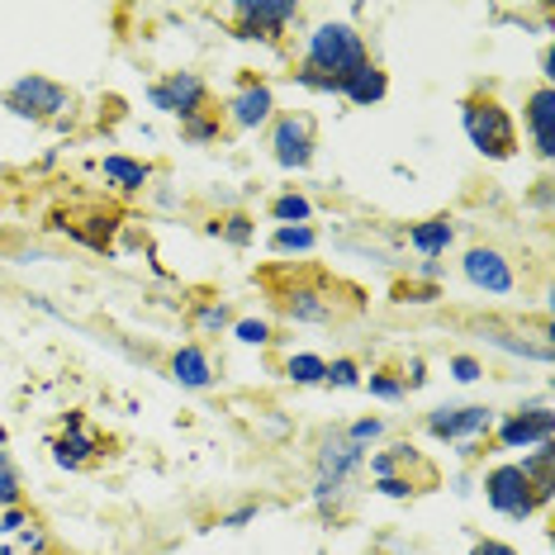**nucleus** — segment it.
I'll use <instances>...</instances> for the list:
<instances>
[{
    "instance_id": "1",
    "label": "nucleus",
    "mask_w": 555,
    "mask_h": 555,
    "mask_svg": "<svg viewBox=\"0 0 555 555\" xmlns=\"http://www.w3.org/2000/svg\"><path fill=\"white\" fill-rule=\"evenodd\" d=\"M365 62L371 57H365V43L351 24H323V29H313L305 67L319 72V77H327V81H337V91H343V81L357 67H365Z\"/></svg>"
},
{
    "instance_id": "2",
    "label": "nucleus",
    "mask_w": 555,
    "mask_h": 555,
    "mask_svg": "<svg viewBox=\"0 0 555 555\" xmlns=\"http://www.w3.org/2000/svg\"><path fill=\"white\" fill-rule=\"evenodd\" d=\"M465 133H470V143L479 153L494 157V162L513 157V147H517L513 119L499 100H465Z\"/></svg>"
},
{
    "instance_id": "3",
    "label": "nucleus",
    "mask_w": 555,
    "mask_h": 555,
    "mask_svg": "<svg viewBox=\"0 0 555 555\" xmlns=\"http://www.w3.org/2000/svg\"><path fill=\"white\" fill-rule=\"evenodd\" d=\"M485 494H489V503L503 513V517H532V508H537V489H532V479L522 475V465H494V470L485 475Z\"/></svg>"
},
{
    "instance_id": "4",
    "label": "nucleus",
    "mask_w": 555,
    "mask_h": 555,
    "mask_svg": "<svg viewBox=\"0 0 555 555\" xmlns=\"http://www.w3.org/2000/svg\"><path fill=\"white\" fill-rule=\"evenodd\" d=\"M427 433L456 441L461 456H470L475 441L489 437V409H437L433 418H427Z\"/></svg>"
},
{
    "instance_id": "5",
    "label": "nucleus",
    "mask_w": 555,
    "mask_h": 555,
    "mask_svg": "<svg viewBox=\"0 0 555 555\" xmlns=\"http://www.w3.org/2000/svg\"><path fill=\"white\" fill-rule=\"evenodd\" d=\"M5 105L15 109V115L24 119H53L57 109H67V91H62L57 81H43V77H24L10 86V95H5Z\"/></svg>"
},
{
    "instance_id": "6",
    "label": "nucleus",
    "mask_w": 555,
    "mask_h": 555,
    "mask_svg": "<svg viewBox=\"0 0 555 555\" xmlns=\"http://www.w3.org/2000/svg\"><path fill=\"white\" fill-rule=\"evenodd\" d=\"M157 109H167V115H181V119H195V109L205 105V81L191 77V72H176V77L157 81L153 91H147Z\"/></svg>"
},
{
    "instance_id": "7",
    "label": "nucleus",
    "mask_w": 555,
    "mask_h": 555,
    "mask_svg": "<svg viewBox=\"0 0 555 555\" xmlns=\"http://www.w3.org/2000/svg\"><path fill=\"white\" fill-rule=\"evenodd\" d=\"M313 157V119L309 115H289L275 124V162L281 167H309Z\"/></svg>"
},
{
    "instance_id": "8",
    "label": "nucleus",
    "mask_w": 555,
    "mask_h": 555,
    "mask_svg": "<svg viewBox=\"0 0 555 555\" xmlns=\"http://www.w3.org/2000/svg\"><path fill=\"white\" fill-rule=\"evenodd\" d=\"M465 275H470V285L489 289V295H508L513 289V267L494 247H470L465 251Z\"/></svg>"
},
{
    "instance_id": "9",
    "label": "nucleus",
    "mask_w": 555,
    "mask_h": 555,
    "mask_svg": "<svg viewBox=\"0 0 555 555\" xmlns=\"http://www.w3.org/2000/svg\"><path fill=\"white\" fill-rule=\"evenodd\" d=\"M365 451L357 447V441H347L343 433H333L323 441V456H319V475L327 479V485H347L351 470H361Z\"/></svg>"
},
{
    "instance_id": "10",
    "label": "nucleus",
    "mask_w": 555,
    "mask_h": 555,
    "mask_svg": "<svg viewBox=\"0 0 555 555\" xmlns=\"http://www.w3.org/2000/svg\"><path fill=\"white\" fill-rule=\"evenodd\" d=\"M237 20L247 24L243 39H275L289 20H299V5H237Z\"/></svg>"
},
{
    "instance_id": "11",
    "label": "nucleus",
    "mask_w": 555,
    "mask_h": 555,
    "mask_svg": "<svg viewBox=\"0 0 555 555\" xmlns=\"http://www.w3.org/2000/svg\"><path fill=\"white\" fill-rule=\"evenodd\" d=\"M551 427H555V418H551V409L541 403V409H532V413H517V418H508L499 427V441L503 447H541V441H551Z\"/></svg>"
},
{
    "instance_id": "12",
    "label": "nucleus",
    "mask_w": 555,
    "mask_h": 555,
    "mask_svg": "<svg viewBox=\"0 0 555 555\" xmlns=\"http://www.w3.org/2000/svg\"><path fill=\"white\" fill-rule=\"evenodd\" d=\"M385 91H389L385 72L365 62V67H357V72H351V77L343 81V91H337V95H347L351 105H380V100H385Z\"/></svg>"
},
{
    "instance_id": "13",
    "label": "nucleus",
    "mask_w": 555,
    "mask_h": 555,
    "mask_svg": "<svg viewBox=\"0 0 555 555\" xmlns=\"http://www.w3.org/2000/svg\"><path fill=\"white\" fill-rule=\"evenodd\" d=\"M233 124L237 129H257V124L271 119V91L267 86H243V91L233 95Z\"/></svg>"
},
{
    "instance_id": "14",
    "label": "nucleus",
    "mask_w": 555,
    "mask_h": 555,
    "mask_svg": "<svg viewBox=\"0 0 555 555\" xmlns=\"http://www.w3.org/2000/svg\"><path fill=\"white\" fill-rule=\"evenodd\" d=\"M551 109H555V95L551 86H541L532 95V105H527V124H532V143H537V157H551Z\"/></svg>"
},
{
    "instance_id": "15",
    "label": "nucleus",
    "mask_w": 555,
    "mask_h": 555,
    "mask_svg": "<svg viewBox=\"0 0 555 555\" xmlns=\"http://www.w3.org/2000/svg\"><path fill=\"white\" fill-rule=\"evenodd\" d=\"M171 371H176V380H181L185 389H209V380H214V371H209V361H205V351H199V347H181V351H176Z\"/></svg>"
},
{
    "instance_id": "16",
    "label": "nucleus",
    "mask_w": 555,
    "mask_h": 555,
    "mask_svg": "<svg viewBox=\"0 0 555 555\" xmlns=\"http://www.w3.org/2000/svg\"><path fill=\"white\" fill-rule=\"evenodd\" d=\"M285 309H289V319H299V323H333V299L313 295V289H295V295L285 299Z\"/></svg>"
},
{
    "instance_id": "17",
    "label": "nucleus",
    "mask_w": 555,
    "mask_h": 555,
    "mask_svg": "<svg viewBox=\"0 0 555 555\" xmlns=\"http://www.w3.org/2000/svg\"><path fill=\"white\" fill-rule=\"evenodd\" d=\"M451 237H456V233H451L447 219H427V223H418V229L409 233V243L418 247L423 257H441V251L451 247Z\"/></svg>"
},
{
    "instance_id": "18",
    "label": "nucleus",
    "mask_w": 555,
    "mask_h": 555,
    "mask_svg": "<svg viewBox=\"0 0 555 555\" xmlns=\"http://www.w3.org/2000/svg\"><path fill=\"white\" fill-rule=\"evenodd\" d=\"M105 176L124 191H138V185L147 181V167L143 162H129V157H105Z\"/></svg>"
},
{
    "instance_id": "19",
    "label": "nucleus",
    "mask_w": 555,
    "mask_h": 555,
    "mask_svg": "<svg viewBox=\"0 0 555 555\" xmlns=\"http://www.w3.org/2000/svg\"><path fill=\"white\" fill-rule=\"evenodd\" d=\"M57 461L62 465H86V461H91V437L77 433V423H72V437L57 441Z\"/></svg>"
},
{
    "instance_id": "20",
    "label": "nucleus",
    "mask_w": 555,
    "mask_h": 555,
    "mask_svg": "<svg viewBox=\"0 0 555 555\" xmlns=\"http://www.w3.org/2000/svg\"><path fill=\"white\" fill-rule=\"evenodd\" d=\"M275 251H309L313 247V229H305V223H285L281 233L271 237Z\"/></svg>"
},
{
    "instance_id": "21",
    "label": "nucleus",
    "mask_w": 555,
    "mask_h": 555,
    "mask_svg": "<svg viewBox=\"0 0 555 555\" xmlns=\"http://www.w3.org/2000/svg\"><path fill=\"white\" fill-rule=\"evenodd\" d=\"M327 375V361L319 357H289V380L295 385H319Z\"/></svg>"
},
{
    "instance_id": "22",
    "label": "nucleus",
    "mask_w": 555,
    "mask_h": 555,
    "mask_svg": "<svg viewBox=\"0 0 555 555\" xmlns=\"http://www.w3.org/2000/svg\"><path fill=\"white\" fill-rule=\"evenodd\" d=\"M271 214H275L281 223H305V219H309V199H305V195H281Z\"/></svg>"
},
{
    "instance_id": "23",
    "label": "nucleus",
    "mask_w": 555,
    "mask_h": 555,
    "mask_svg": "<svg viewBox=\"0 0 555 555\" xmlns=\"http://www.w3.org/2000/svg\"><path fill=\"white\" fill-rule=\"evenodd\" d=\"M15 499H20V479H15V470H10V461L0 456V503L15 508Z\"/></svg>"
},
{
    "instance_id": "24",
    "label": "nucleus",
    "mask_w": 555,
    "mask_h": 555,
    "mask_svg": "<svg viewBox=\"0 0 555 555\" xmlns=\"http://www.w3.org/2000/svg\"><path fill=\"white\" fill-rule=\"evenodd\" d=\"M323 380H333V385L351 389V385H361V375H357V365H351V361H333V365H327Z\"/></svg>"
},
{
    "instance_id": "25",
    "label": "nucleus",
    "mask_w": 555,
    "mask_h": 555,
    "mask_svg": "<svg viewBox=\"0 0 555 555\" xmlns=\"http://www.w3.org/2000/svg\"><path fill=\"white\" fill-rule=\"evenodd\" d=\"M237 337H243L247 347H261V343H267V323H257V319L237 323Z\"/></svg>"
},
{
    "instance_id": "26",
    "label": "nucleus",
    "mask_w": 555,
    "mask_h": 555,
    "mask_svg": "<svg viewBox=\"0 0 555 555\" xmlns=\"http://www.w3.org/2000/svg\"><path fill=\"white\" fill-rule=\"evenodd\" d=\"M371 395H380V399H403V385L399 380H385V375H371Z\"/></svg>"
},
{
    "instance_id": "27",
    "label": "nucleus",
    "mask_w": 555,
    "mask_h": 555,
    "mask_svg": "<svg viewBox=\"0 0 555 555\" xmlns=\"http://www.w3.org/2000/svg\"><path fill=\"white\" fill-rule=\"evenodd\" d=\"M375 437H380V423H375V418H365V423H357L347 433V441H357V447H365V441H375Z\"/></svg>"
},
{
    "instance_id": "28",
    "label": "nucleus",
    "mask_w": 555,
    "mask_h": 555,
    "mask_svg": "<svg viewBox=\"0 0 555 555\" xmlns=\"http://www.w3.org/2000/svg\"><path fill=\"white\" fill-rule=\"evenodd\" d=\"M223 323H229V313H223V305H209V309H199V327H209V333H219Z\"/></svg>"
},
{
    "instance_id": "29",
    "label": "nucleus",
    "mask_w": 555,
    "mask_h": 555,
    "mask_svg": "<svg viewBox=\"0 0 555 555\" xmlns=\"http://www.w3.org/2000/svg\"><path fill=\"white\" fill-rule=\"evenodd\" d=\"M451 371H456V380H465V385L479 380V361L475 357H456V361H451Z\"/></svg>"
},
{
    "instance_id": "30",
    "label": "nucleus",
    "mask_w": 555,
    "mask_h": 555,
    "mask_svg": "<svg viewBox=\"0 0 555 555\" xmlns=\"http://www.w3.org/2000/svg\"><path fill=\"white\" fill-rule=\"evenodd\" d=\"M223 233H229V243H251L247 219H229V223H223Z\"/></svg>"
},
{
    "instance_id": "31",
    "label": "nucleus",
    "mask_w": 555,
    "mask_h": 555,
    "mask_svg": "<svg viewBox=\"0 0 555 555\" xmlns=\"http://www.w3.org/2000/svg\"><path fill=\"white\" fill-rule=\"evenodd\" d=\"M470 555H517V551H513V546H503V541H479Z\"/></svg>"
},
{
    "instance_id": "32",
    "label": "nucleus",
    "mask_w": 555,
    "mask_h": 555,
    "mask_svg": "<svg viewBox=\"0 0 555 555\" xmlns=\"http://www.w3.org/2000/svg\"><path fill=\"white\" fill-rule=\"evenodd\" d=\"M20 527H24V513H15V508H10L5 517H0V532H20Z\"/></svg>"
},
{
    "instance_id": "33",
    "label": "nucleus",
    "mask_w": 555,
    "mask_h": 555,
    "mask_svg": "<svg viewBox=\"0 0 555 555\" xmlns=\"http://www.w3.org/2000/svg\"><path fill=\"white\" fill-rule=\"evenodd\" d=\"M251 517H257V508H237L233 517H223V522H229V527H243V522H251Z\"/></svg>"
}]
</instances>
